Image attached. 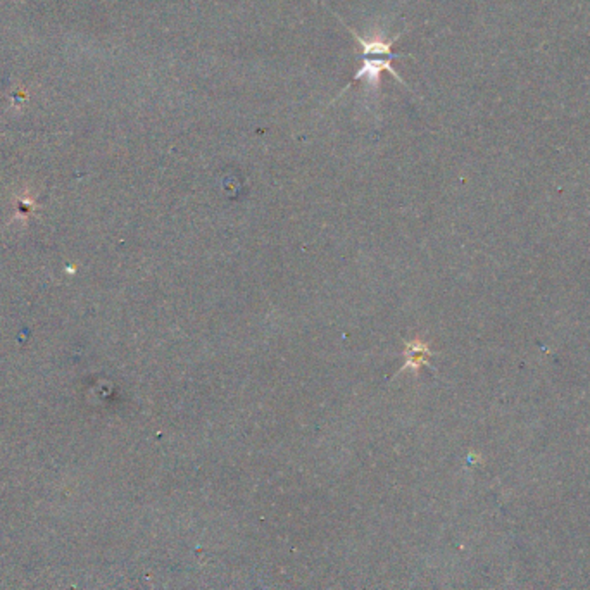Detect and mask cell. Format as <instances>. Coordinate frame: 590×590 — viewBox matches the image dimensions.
I'll use <instances>...</instances> for the list:
<instances>
[{
	"label": "cell",
	"instance_id": "6da1fadb",
	"mask_svg": "<svg viewBox=\"0 0 590 590\" xmlns=\"http://www.w3.org/2000/svg\"><path fill=\"white\" fill-rule=\"evenodd\" d=\"M338 19L342 21V18H338ZM343 26H346V28L354 35L355 42L361 45V68H359L358 73L354 74L353 83L365 81L366 90H368L371 95L377 97L378 93H380L382 73L389 71L392 76H396V80L399 81V83L404 85V87L408 88L406 81H402V78L399 76L392 66L394 59H402V56L392 52V45L396 44L402 33H397L394 38H387L384 31L380 30V31L371 33L370 37H361V35L355 33V30L350 28V26H347L346 23H343Z\"/></svg>",
	"mask_w": 590,
	"mask_h": 590
}]
</instances>
